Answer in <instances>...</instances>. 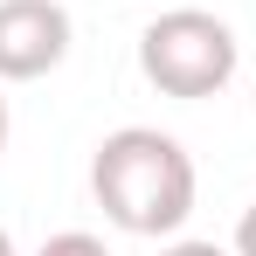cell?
I'll list each match as a JSON object with an SVG mask.
<instances>
[{
	"label": "cell",
	"instance_id": "cell-1",
	"mask_svg": "<svg viewBox=\"0 0 256 256\" xmlns=\"http://www.w3.org/2000/svg\"><path fill=\"white\" fill-rule=\"evenodd\" d=\"M90 194L125 236H180L194 214V160L173 132L125 125L90 160Z\"/></svg>",
	"mask_w": 256,
	"mask_h": 256
},
{
	"label": "cell",
	"instance_id": "cell-2",
	"mask_svg": "<svg viewBox=\"0 0 256 256\" xmlns=\"http://www.w3.org/2000/svg\"><path fill=\"white\" fill-rule=\"evenodd\" d=\"M236 62H242V42L208 7H166V14H152L138 28V76L160 90V97L201 104L214 90H228Z\"/></svg>",
	"mask_w": 256,
	"mask_h": 256
},
{
	"label": "cell",
	"instance_id": "cell-3",
	"mask_svg": "<svg viewBox=\"0 0 256 256\" xmlns=\"http://www.w3.org/2000/svg\"><path fill=\"white\" fill-rule=\"evenodd\" d=\"M70 56L62 0H0V84H35Z\"/></svg>",
	"mask_w": 256,
	"mask_h": 256
},
{
	"label": "cell",
	"instance_id": "cell-4",
	"mask_svg": "<svg viewBox=\"0 0 256 256\" xmlns=\"http://www.w3.org/2000/svg\"><path fill=\"white\" fill-rule=\"evenodd\" d=\"M42 256H111L97 236H84V228H62V236H48L42 242Z\"/></svg>",
	"mask_w": 256,
	"mask_h": 256
},
{
	"label": "cell",
	"instance_id": "cell-5",
	"mask_svg": "<svg viewBox=\"0 0 256 256\" xmlns=\"http://www.w3.org/2000/svg\"><path fill=\"white\" fill-rule=\"evenodd\" d=\"M236 256H256V208H242V222H236Z\"/></svg>",
	"mask_w": 256,
	"mask_h": 256
},
{
	"label": "cell",
	"instance_id": "cell-6",
	"mask_svg": "<svg viewBox=\"0 0 256 256\" xmlns=\"http://www.w3.org/2000/svg\"><path fill=\"white\" fill-rule=\"evenodd\" d=\"M160 256H236V250H214V242H166Z\"/></svg>",
	"mask_w": 256,
	"mask_h": 256
},
{
	"label": "cell",
	"instance_id": "cell-7",
	"mask_svg": "<svg viewBox=\"0 0 256 256\" xmlns=\"http://www.w3.org/2000/svg\"><path fill=\"white\" fill-rule=\"evenodd\" d=\"M0 152H7V97H0Z\"/></svg>",
	"mask_w": 256,
	"mask_h": 256
},
{
	"label": "cell",
	"instance_id": "cell-8",
	"mask_svg": "<svg viewBox=\"0 0 256 256\" xmlns=\"http://www.w3.org/2000/svg\"><path fill=\"white\" fill-rule=\"evenodd\" d=\"M0 256H14V236H7V228H0Z\"/></svg>",
	"mask_w": 256,
	"mask_h": 256
}]
</instances>
